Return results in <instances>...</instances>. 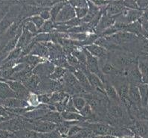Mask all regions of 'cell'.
<instances>
[{
	"mask_svg": "<svg viewBox=\"0 0 148 138\" xmlns=\"http://www.w3.org/2000/svg\"><path fill=\"white\" fill-rule=\"evenodd\" d=\"M107 59L118 70L124 72V75L132 66L136 64L134 55L122 49L109 52Z\"/></svg>",
	"mask_w": 148,
	"mask_h": 138,
	"instance_id": "6da1fadb",
	"label": "cell"
},
{
	"mask_svg": "<svg viewBox=\"0 0 148 138\" xmlns=\"http://www.w3.org/2000/svg\"><path fill=\"white\" fill-rule=\"evenodd\" d=\"M79 125L82 127L88 128L94 133L95 136H106L112 135L116 137L117 128L118 127H114L111 125L104 122H80Z\"/></svg>",
	"mask_w": 148,
	"mask_h": 138,
	"instance_id": "7a4b0ae2",
	"label": "cell"
},
{
	"mask_svg": "<svg viewBox=\"0 0 148 138\" xmlns=\"http://www.w3.org/2000/svg\"><path fill=\"white\" fill-rule=\"evenodd\" d=\"M5 82L7 83L9 87L11 88V89L16 93V97L18 99L26 101L31 92L25 87L23 83L18 81L13 80H7Z\"/></svg>",
	"mask_w": 148,
	"mask_h": 138,
	"instance_id": "3957f363",
	"label": "cell"
},
{
	"mask_svg": "<svg viewBox=\"0 0 148 138\" xmlns=\"http://www.w3.org/2000/svg\"><path fill=\"white\" fill-rule=\"evenodd\" d=\"M76 17L75 8L69 3L68 1H66V3L61 9L59 14L58 15L55 19V23H63L68 22L71 19Z\"/></svg>",
	"mask_w": 148,
	"mask_h": 138,
	"instance_id": "277c9868",
	"label": "cell"
},
{
	"mask_svg": "<svg viewBox=\"0 0 148 138\" xmlns=\"http://www.w3.org/2000/svg\"><path fill=\"white\" fill-rule=\"evenodd\" d=\"M100 67L102 73L107 77L112 76H119V75H125L124 72H122L115 67L107 58L103 60H98Z\"/></svg>",
	"mask_w": 148,
	"mask_h": 138,
	"instance_id": "5b68a950",
	"label": "cell"
},
{
	"mask_svg": "<svg viewBox=\"0 0 148 138\" xmlns=\"http://www.w3.org/2000/svg\"><path fill=\"white\" fill-rule=\"evenodd\" d=\"M55 66L49 61H46L43 63H40L33 70L32 72L34 75L40 76V78H49L54 72Z\"/></svg>",
	"mask_w": 148,
	"mask_h": 138,
	"instance_id": "8992f818",
	"label": "cell"
},
{
	"mask_svg": "<svg viewBox=\"0 0 148 138\" xmlns=\"http://www.w3.org/2000/svg\"><path fill=\"white\" fill-rule=\"evenodd\" d=\"M127 81L130 85L139 86L142 81V76L139 71V69L136 64L132 66L125 74Z\"/></svg>",
	"mask_w": 148,
	"mask_h": 138,
	"instance_id": "52a82bcc",
	"label": "cell"
},
{
	"mask_svg": "<svg viewBox=\"0 0 148 138\" xmlns=\"http://www.w3.org/2000/svg\"><path fill=\"white\" fill-rule=\"evenodd\" d=\"M115 23V17H109L105 14H103L99 23L95 28V32L101 36V34L107 28L113 26Z\"/></svg>",
	"mask_w": 148,
	"mask_h": 138,
	"instance_id": "ba28073f",
	"label": "cell"
},
{
	"mask_svg": "<svg viewBox=\"0 0 148 138\" xmlns=\"http://www.w3.org/2000/svg\"><path fill=\"white\" fill-rule=\"evenodd\" d=\"M0 105H2L5 108H24L29 106L25 100L18 98L0 99Z\"/></svg>",
	"mask_w": 148,
	"mask_h": 138,
	"instance_id": "9c48e42d",
	"label": "cell"
},
{
	"mask_svg": "<svg viewBox=\"0 0 148 138\" xmlns=\"http://www.w3.org/2000/svg\"><path fill=\"white\" fill-rule=\"evenodd\" d=\"M124 8L125 7L122 5L121 1H111L103 9V14L109 17H117L121 14Z\"/></svg>",
	"mask_w": 148,
	"mask_h": 138,
	"instance_id": "30bf717a",
	"label": "cell"
},
{
	"mask_svg": "<svg viewBox=\"0 0 148 138\" xmlns=\"http://www.w3.org/2000/svg\"><path fill=\"white\" fill-rule=\"evenodd\" d=\"M84 49L87 50L92 56L98 58V60H103L108 58L109 52L104 48L101 47L96 44H92V45L84 46Z\"/></svg>",
	"mask_w": 148,
	"mask_h": 138,
	"instance_id": "8fae6325",
	"label": "cell"
},
{
	"mask_svg": "<svg viewBox=\"0 0 148 138\" xmlns=\"http://www.w3.org/2000/svg\"><path fill=\"white\" fill-rule=\"evenodd\" d=\"M83 72H84L86 75V76L87 77L91 86H92L95 90H99L101 91V92L105 93L104 84H103V82L101 81V79H100L98 76H97V75H95V74L89 72V70H88V69H86V70H85L84 71H83Z\"/></svg>",
	"mask_w": 148,
	"mask_h": 138,
	"instance_id": "7c38bea8",
	"label": "cell"
},
{
	"mask_svg": "<svg viewBox=\"0 0 148 138\" xmlns=\"http://www.w3.org/2000/svg\"><path fill=\"white\" fill-rule=\"evenodd\" d=\"M103 84H104L105 93H106L109 101H112V102H115V103H121L119 93L113 86L110 84L108 79L106 82L103 83Z\"/></svg>",
	"mask_w": 148,
	"mask_h": 138,
	"instance_id": "4fadbf2b",
	"label": "cell"
},
{
	"mask_svg": "<svg viewBox=\"0 0 148 138\" xmlns=\"http://www.w3.org/2000/svg\"><path fill=\"white\" fill-rule=\"evenodd\" d=\"M30 55L38 56L40 58H42L48 61L49 57V51L44 43H35Z\"/></svg>",
	"mask_w": 148,
	"mask_h": 138,
	"instance_id": "5bb4252c",
	"label": "cell"
},
{
	"mask_svg": "<svg viewBox=\"0 0 148 138\" xmlns=\"http://www.w3.org/2000/svg\"><path fill=\"white\" fill-rule=\"evenodd\" d=\"M47 60L43 59L42 58H40L38 56L36 55H28L24 56V57H22L19 59V63H26L27 65H28L29 66H31L32 69H34L37 65H39L40 63H43L45 61H46Z\"/></svg>",
	"mask_w": 148,
	"mask_h": 138,
	"instance_id": "9a60e30c",
	"label": "cell"
},
{
	"mask_svg": "<svg viewBox=\"0 0 148 138\" xmlns=\"http://www.w3.org/2000/svg\"><path fill=\"white\" fill-rule=\"evenodd\" d=\"M34 37V35L32 34V33H30L26 29L23 28V33L20 35L19 40H18L16 48H19V49H23V48H25V46L29 45L31 43H32Z\"/></svg>",
	"mask_w": 148,
	"mask_h": 138,
	"instance_id": "2e32d148",
	"label": "cell"
},
{
	"mask_svg": "<svg viewBox=\"0 0 148 138\" xmlns=\"http://www.w3.org/2000/svg\"><path fill=\"white\" fill-rule=\"evenodd\" d=\"M41 82H42V78H40L38 75L33 74L32 75V77L30 78L29 80L24 85L31 93H36Z\"/></svg>",
	"mask_w": 148,
	"mask_h": 138,
	"instance_id": "e0dca14e",
	"label": "cell"
},
{
	"mask_svg": "<svg viewBox=\"0 0 148 138\" xmlns=\"http://www.w3.org/2000/svg\"><path fill=\"white\" fill-rule=\"evenodd\" d=\"M129 99L132 105H136V107L140 108L141 104V99L140 96L138 87L130 84L129 90Z\"/></svg>",
	"mask_w": 148,
	"mask_h": 138,
	"instance_id": "ac0fdd59",
	"label": "cell"
},
{
	"mask_svg": "<svg viewBox=\"0 0 148 138\" xmlns=\"http://www.w3.org/2000/svg\"><path fill=\"white\" fill-rule=\"evenodd\" d=\"M17 98L16 93L11 89L8 84L5 81H0V99Z\"/></svg>",
	"mask_w": 148,
	"mask_h": 138,
	"instance_id": "d6986e66",
	"label": "cell"
},
{
	"mask_svg": "<svg viewBox=\"0 0 148 138\" xmlns=\"http://www.w3.org/2000/svg\"><path fill=\"white\" fill-rule=\"evenodd\" d=\"M138 67L145 83H148V61L147 58H141L138 61Z\"/></svg>",
	"mask_w": 148,
	"mask_h": 138,
	"instance_id": "ffe728a7",
	"label": "cell"
},
{
	"mask_svg": "<svg viewBox=\"0 0 148 138\" xmlns=\"http://www.w3.org/2000/svg\"><path fill=\"white\" fill-rule=\"evenodd\" d=\"M61 116L64 121L68 122H84L85 119L79 113H73V112L64 111L61 113Z\"/></svg>",
	"mask_w": 148,
	"mask_h": 138,
	"instance_id": "44dd1931",
	"label": "cell"
},
{
	"mask_svg": "<svg viewBox=\"0 0 148 138\" xmlns=\"http://www.w3.org/2000/svg\"><path fill=\"white\" fill-rule=\"evenodd\" d=\"M41 120L48 121V122H53L55 124L58 125L59 123L64 121L63 119V117L61 116V114L58 113L57 111H50L49 112L45 117H43L42 119H40Z\"/></svg>",
	"mask_w": 148,
	"mask_h": 138,
	"instance_id": "7402d4cb",
	"label": "cell"
},
{
	"mask_svg": "<svg viewBox=\"0 0 148 138\" xmlns=\"http://www.w3.org/2000/svg\"><path fill=\"white\" fill-rule=\"evenodd\" d=\"M14 137L15 138H39V133L25 128L18 132L14 133Z\"/></svg>",
	"mask_w": 148,
	"mask_h": 138,
	"instance_id": "603a6c76",
	"label": "cell"
},
{
	"mask_svg": "<svg viewBox=\"0 0 148 138\" xmlns=\"http://www.w3.org/2000/svg\"><path fill=\"white\" fill-rule=\"evenodd\" d=\"M66 3V1H59L58 3H56L54 6L50 8V14H51V19L52 21L55 22V19L59 14L60 11H61V9L63 8V6H65V4Z\"/></svg>",
	"mask_w": 148,
	"mask_h": 138,
	"instance_id": "cb8c5ba5",
	"label": "cell"
},
{
	"mask_svg": "<svg viewBox=\"0 0 148 138\" xmlns=\"http://www.w3.org/2000/svg\"><path fill=\"white\" fill-rule=\"evenodd\" d=\"M68 70L66 69L60 67V66H55L54 72L49 76V79L55 81H60L63 79L64 75L67 72Z\"/></svg>",
	"mask_w": 148,
	"mask_h": 138,
	"instance_id": "d4e9b609",
	"label": "cell"
},
{
	"mask_svg": "<svg viewBox=\"0 0 148 138\" xmlns=\"http://www.w3.org/2000/svg\"><path fill=\"white\" fill-rule=\"evenodd\" d=\"M68 96H69V95L67 94L64 91H58V92L53 93L52 94H50L51 103V105H54L55 103L63 101Z\"/></svg>",
	"mask_w": 148,
	"mask_h": 138,
	"instance_id": "484cf974",
	"label": "cell"
},
{
	"mask_svg": "<svg viewBox=\"0 0 148 138\" xmlns=\"http://www.w3.org/2000/svg\"><path fill=\"white\" fill-rule=\"evenodd\" d=\"M54 29H55V23L52 21L51 19H49V20H47V21H45V23L43 24L42 28L38 31V34L52 33V32H54Z\"/></svg>",
	"mask_w": 148,
	"mask_h": 138,
	"instance_id": "4316f807",
	"label": "cell"
},
{
	"mask_svg": "<svg viewBox=\"0 0 148 138\" xmlns=\"http://www.w3.org/2000/svg\"><path fill=\"white\" fill-rule=\"evenodd\" d=\"M21 54H22V49L19 48H16L13 51H11V52L9 53L7 56H6L5 59L2 62V64L5 63H7L8 61H16V60L19 59L21 58Z\"/></svg>",
	"mask_w": 148,
	"mask_h": 138,
	"instance_id": "83f0119b",
	"label": "cell"
},
{
	"mask_svg": "<svg viewBox=\"0 0 148 138\" xmlns=\"http://www.w3.org/2000/svg\"><path fill=\"white\" fill-rule=\"evenodd\" d=\"M72 100H73V103L75 105V108L77 109V111H80L84 108V107L86 106V105L87 104L86 101L84 97L80 96H71Z\"/></svg>",
	"mask_w": 148,
	"mask_h": 138,
	"instance_id": "f1b7e54d",
	"label": "cell"
},
{
	"mask_svg": "<svg viewBox=\"0 0 148 138\" xmlns=\"http://www.w3.org/2000/svg\"><path fill=\"white\" fill-rule=\"evenodd\" d=\"M141 102L144 105H146L148 101V87L146 84H140L138 86Z\"/></svg>",
	"mask_w": 148,
	"mask_h": 138,
	"instance_id": "f546056e",
	"label": "cell"
},
{
	"mask_svg": "<svg viewBox=\"0 0 148 138\" xmlns=\"http://www.w3.org/2000/svg\"><path fill=\"white\" fill-rule=\"evenodd\" d=\"M26 101L28 102V105L33 108H37L40 105V102L39 101L38 95L34 93H30L29 96L27 99Z\"/></svg>",
	"mask_w": 148,
	"mask_h": 138,
	"instance_id": "4dcf8cb0",
	"label": "cell"
},
{
	"mask_svg": "<svg viewBox=\"0 0 148 138\" xmlns=\"http://www.w3.org/2000/svg\"><path fill=\"white\" fill-rule=\"evenodd\" d=\"M66 61L69 64V66L76 69V70H79V68H80V63H79L78 60L76 58L75 56H74L72 54L67 55L66 56Z\"/></svg>",
	"mask_w": 148,
	"mask_h": 138,
	"instance_id": "1f68e13d",
	"label": "cell"
},
{
	"mask_svg": "<svg viewBox=\"0 0 148 138\" xmlns=\"http://www.w3.org/2000/svg\"><path fill=\"white\" fill-rule=\"evenodd\" d=\"M70 97L71 96H68L66 97L65 99H63V101H60V102H58V103L54 104V107H55L56 110L57 112L61 114V113H63V112L66 111V105H67V103H68Z\"/></svg>",
	"mask_w": 148,
	"mask_h": 138,
	"instance_id": "d6a6232c",
	"label": "cell"
},
{
	"mask_svg": "<svg viewBox=\"0 0 148 138\" xmlns=\"http://www.w3.org/2000/svg\"><path fill=\"white\" fill-rule=\"evenodd\" d=\"M27 19H28L29 21L32 22V23L36 26V27H37V29H38V31L40 28H42V26H43L44 23H45V20H44L41 17L39 16V15L31 17H28L27 18Z\"/></svg>",
	"mask_w": 148,
	"mask_h": 138,
	"instance_id": "836d02e7",
	"label": "cell"
},
{
	"mask_svg": "<svg viewBox=\"0 0 148 138\" xmlns=\"http://www.w3.org/2000/svg\"><path fill=\"white\" fill-rule=\"evenodd\" d=\"M74 8H89L88 1L86 0H72L68 1Z\"/></svg>",
	"mask_w": 148,
	"mask_h": 138,
	"instance_id": "e575fe53",
	"label": "cell"
},
{
	"mask_svg": "<svg viewBox=\"0 0 148 138\" xmlns=\"http://www.w3.org/2000/svg\"><path fill=\"white\" fill-rule=\"evenodd\" d=\"M83 128H84V127L80 126V125H79V123L73 125V126L70 128L69 131V133H68V136H67V138L71 137H74V136H75V135H77V134H78V133L83 129Z\"/></svg>",
	"mask_w": 148,
	"mask_h": 138,
	"instance_id": "d590c367",
	"label": "cell"
},
{
	"mask_svg": "<svg viewBox=\"0 0 148 138\" xmlns=\"http://www.w3.org/2000/svg\"><path fill=\"white\" fill-rule=\"evenodd\" d=\"M76 17L80 19H82L85 17L88 14L89 8H75Z\"/></svg>",
	"mask_w": 148,
	"mask_h": 138,
	"instance_id": "8d00e7d4",
	"label": "cell"
},
{
	"mask_svg": "<svg viewBox=\"0 0 148 138\" xmlns=\"http://www.w3.org/2000/svg\"><path fill=\"white\" fill-rule=\"evenodd\" d=\"M122 5L130 10H138V6L136 1H121Z\"/></svg>",
	"mask_w": 148,
	"mask_h": 138,
	"instance_id": "74e56055",
	"label": "cell"
},
{
	"mask_svg": "<svg viewBox=\"0 0 148 138\" xmlns=\"http://www.w3.org/2000/svg\"><path fill=\"white\" fill-rule=\"evenodd\" d=\"M51 8H43L42 10L40 11L39 16L41 17L45 21H47L51 19V14H50Z\"/></svg>",
	"mask_w": 148,
	"mask_h": 138,
	"instance_id": "f35d334b",
	"label": "cell"
},
{
	"mask_svg": "<svg viewBox=\"0 0 148 138\" xmlns=\"http://www.w3.org/2000/svg\"><path fill=\"white\" fill-rule=\"evenodd\" d=\"M39 101L40 104H44V105H51L50 100V94H42L38 95Z\"/></svg>",
	"mask_w": 148,
	"mask_h": 138,
	"instance_id": "ab89813d",
	"label": "cell"
},
{
	"mask_svg": "<svg viewBox=\"0 0 148 138\" xmlns=\"http://www.w3.org/2000/svg\"><path fill=\"white\" fill-rule=\"evenodd\" d=\"M95 6L100 8H104L108 6L111 1H105V0H91Z\"/></svg>",
	"mask_w": 148,
	"mask_h": 138,
	"instance_id": "60d3db41",
	"label": "cell"
},
{
	"mask_svg": "<svg viewBox=\"0 0 148 138\" xmlns=\"http://www.w3.org/2000/svg\"><path fill=\"white\" fill-rule=\"evenodd\" d=\"M66 111L73 112V113H79V111H77V109L75 108V105H74V103H73V100H72L71 96L70 97L69 100V101H68V103H67V105H66Z\"/></svg>",
	"mask_w": 148,
	"mask_h": 138,
	"instance_id": "b9f144b4",
	"label": "cell"
},
{
	"mask_svg": "<svg viewBox=\"0 0 148 138\" xmlns=\"http://www.w3.org/2000/svg\"><path fill=\"white\" fill-rule=\"evenodd\" d=\"M137 5L138 8H145L148 6V1H137Z\"/></svg>",
	"mask_w": 148,
	"mask_h": 138,
	"instance_id": "7bdbcfd3",
	"label": "cell"
}]
</instances>
